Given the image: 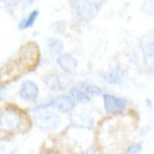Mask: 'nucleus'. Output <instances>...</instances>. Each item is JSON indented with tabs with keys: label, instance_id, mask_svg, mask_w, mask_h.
Wrapping results in <instances>:
<instances>
[{
	"label": "nucleus",
	"instance_id": "obj_1",
	"mask_svg": "<svg viewBox=\"0 0 154 154\" xmlns=\"http://www.w3.org/2000/svg\"><path fill=\"white\" fill-rule=\"evenodd\" d=\"M23 126V116L18 109L8 108L0 114V130L4 132L18 131Z\"/></svg>",
	"mask_w": 154,
	"mask_h": 154
},
{
	"label": "nucleus",
	"instance_id": "obj_2",
	"mask_svg": "<svg viewBox=\"0 0 154 154\" xmlns=\"http://www.w3.org/2000/svg\"><path fill=\"white\" fill-rule=\"evenodd\" d=\"M35 122L41 130H55L60 125V117L55 112L42 110L35 114Z\"/></svg>",
	"mask_w": 154,
	"mask_h": 154
},
{
	"label": "nucleus",
	"instance_id": "obj_3",
	"mask_svg": "<svg viewBox=\"0 0 154 154\" xmlns=\"http://www.w3.org/2000/svg\"><path fill=\"white\" fill-rule=\"evenodd\" d=\"M103 100H104L105 112H107L108 114L121 113L127 107V100L126 99L117 98V96L110 95V94H104L103 95Z\"/></svg>",
	"mask_w": 154,
	"mask_h": 154
},
{
	"label": "nucleus",
	"instance_id": "obj_4",
	"mask_svg": "<svg viewBox=\"0 0 154 154\" xmlns=\"http://www.w3.org/2000/svg\"><path fill=\"white\" fill-rule=\"evenodd\" d=\"M19 96L25 102H35L38 96V86L31 80L23 81L19 88Z\"/></svg>",
	"mask_w": 154,
	"mask_h": 154
},
{
	"label": "nucleus",
	"instance_id": "obj_5",
	"mask_svg": "<svg viewBox=\"0 0 154 154\" xmlns=\"http://www.w3.org/2000/svg\"><path fill=\"white\" fill-rule=\"evenodd\" d=\"M75 105L76 102L75 99L72 98L71 95H62V96H58L54 100L50 102V107L55 108L58 112L60 113H69L75 109Z\"/></svg>",
	"mask_w": 154,
	"mask_h": 154
},
{
	"label": "nucleus",
	"instance_id": "obj_6",
	"mask_svg": "<svg viewBox=\"0 0 154 154\" xmlns=\"http://www.w3.org/2000/svg\"><path fill=\"white\" fill-rule=\"evenodd\" d=\"M102 2L103 0H79L77 8H79V12L81 16L94 17V14L96 13V9H98L99 4Z\"/></svg>",
	"mask_w": 154,
	"mask_h": 154
},
{
	"label": "nucleus",
	"instance_id": "obj_7",
	"mask_svg": "<svg viewBox=\"0 0 154 154\" xmlns=\"http://www.w3.org/2000/svg\"><path fill=\"white\" fill-rule=\"evenodd\" d=\"M57 63L66 73H72L77 68V60L69 54H60L57 58Z\"/></svg>",
	"mask_w": 154,
	"mask_h": 154
},
{
	"label": "nucleus",
	"instance_id": "obj_8",
	"mask_svg": "<svg viewBox=\"0 0 154 154\" xmlns=\"http://www.w3.org/2000/svg\"><path fill=\"white\" fill-rule=\"evenodd\" d=\"M123 79H125V72L121 68H118V67L110 68L103 75V80L109 85H119L123 81Z\"/></svg>",
	"mask_w": 154,
	"mask_h": 154
},
{
	"label": "nucleus",
	"instance_id": "obj_9",
	"mask_svg": "<svg viewBox=\"0 0 154 154\" xmlns=\"http://www.w3.org/2000/svg\"><path fill=\"white\" fill-rule=\"evenodd\" d=\"M143 54L148 66H154V38H145L143 42Z\"/></svg>",
	"mask_w": 154,
	"mask_h": 154
},
{
	"label": "nucleus",
	"instance_id": "obj_10",
	"mask_svg": "<svg viewBox=\"0 0 154 154\" xmlns=\"http://www.w3.org/2000/svg\"><path fill=\"white\" fill-rule=\"evenodd\" d=\"M45 84L49 86L50 90H54V91H60V90H64L66 89V82L63 81L60 75H50V76H46L45 77Z\"/></svg>",
	"mask_w": 154,
	"mask_h": 154
},
{
	"label": "nucleus",
	"instance_id": "obj_11",
	"mask_svg": "<svg viewBox=\"0 0 154 154\" xmlns=\"http://www.w3.org/2000/svg\"><path fill=\"white\" fill-rule=\"evenodd\" d=\"M69 95L75 99V102H77V103H89L91 100V96L88 93H85V91L77 85L69 90Z\"/></svg>",
	"mask_w": 154,
	"mask_h": 154
},
{
	"label": "nucleus",
	"instance_id": "obj_12",
	"mask_svg": "<svg viewBox=\"0 0 154 154\" xmlns=\"http://www.w3.org/2000/svg\"><path fill=\"white\" fill-rule=\"evenodd\" d=\"M37 16H38V11H32L25 19H23L22 22H19L18 28L22 31V30H26V28L32 27L33 23H35V21L37 19Z\"/></svg>",
	"mask_w": 154,
	"mask_h": 154
},
{
	"label": "nucleus",
	"instance_id": "obj_13",
	"mask_svg": "<svg viewBox=\"0 0 154 154\" xmlns=\"http://www.w3.org/2000/svg\"><path fill=\"white\" fill-rule=\"evenodd\" d=\"M77 86H80L85 93H88L90 96H94V95H100L102 94V89L98 88L95 85H91V84H88V82H80Z\"/></svg>",
	"mask_w": 154,
	"mask_h": 154
},
{
	"label": "nucleus",
	"instance_id": "obj_14",
	"mask_svg": "<svg viewBox=\"0 0 154 154\" xmlns=\"http://www.w3.org/2000/svg\"><path fill=\"white\" fill-rule=\"evenodd\" d=\"M49 49L54 54H59L63 50V42L60 40H57V38H53V40L49 41Z\"/></svg>",
	"mask_w": 154,
	"mask_h": 154
},
{
	"label": "nucleus",
	"instance_id": "obj_15",
	"mask_svg": "<svg viewBox=\"0 0 154 154\" xmlns=\"http://www.w3.org/2000/svg\"><path fill=\"white\" fill-rule=\"evenodd\" d=\"M141 145L140 144H135V145H132V146H130L127 150H126V153H130V154H132V153H140L141 152Z\"/></svg>",
	"mask_w": 154,
	"mask_h": 154
},
{
	"label": "nucleus",
	"instance_id": "obj_16",
	"mask_svg": "<svg viewBox=\"0 0 154 154\" xmlns=\"http://www.w3.org/2000/svg\"><path fill=\"white\" fill-rule=\"evenodd\" d=\"M22 0H3V3H5V5L8 7H12V8H16Z\"/></svg>",
	"mask_w": 154,
	"mask_h": 154
},
{
	"label": "nucleus",
	"instance_id": "obj_17",
	"mask_svg": "<svg viewBox=\"0 0 154 154\" xmlns=\"http://www.w3.org/2000/svg\"><path fill=\"white\" fill-rule=\"evenodd\" d=\"M23 3H25V5L26 7H28V5H31V4L33 3V0H22Z\"/></svg>",
	"mask_w": 154,
	"mask_h": 154
},
{
	"label": "nucleus",
	"instance_id": "obj_18",
	"mask_svg": "<svg viewBox=\"0 0 154 154\" xmlns=\"http://www.w3.org/2000/svg\"><path fill=\"white\" fill-rule=\"evenodd\" d=\"M4 98V90H0V100Z\"/></svg>",
	"mask_w": 154,
	"mask_h": 154
}]
</instances>
